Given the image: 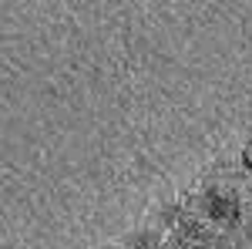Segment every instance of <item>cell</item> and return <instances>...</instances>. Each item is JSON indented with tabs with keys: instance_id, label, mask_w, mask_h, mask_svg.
I'll return each mask as SVG.
<instances>
[{
	"instance_id": "obj_1",
	"label": "cell",
	"mask_w": 252,
	"mask_h": 249,
	"mask_svg": "<svg viewBox=\"0 0 252 249\" xmlns=\"http://www.w3.org/2000/svg\"><path fill=\"white\" fill-rule=\"evenodd\" d=\"M205 209H209L212 219H235V199L222 195V192H212L209 202H205Z\"/></svg>"
},
{
	"instance_id": "obj_2",
	"label": "cell",
	"mask_w": 252,
	"mask_h": 249,
	"mask_svg": "<svg viewBox=\"0 0 252 249\" xmlns=\"http://www.w3.org/2000/svg\"><path fill=\"white\" fill-rule=\"evenodd\" d=\"M242 162H246V169H252V148L246 152V158H242Z\"/></svg>"
}]
</instances>
